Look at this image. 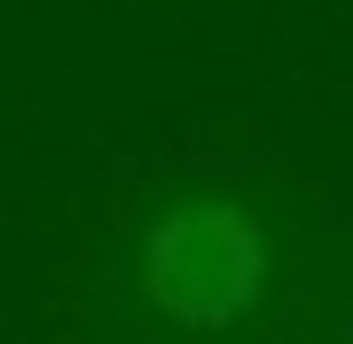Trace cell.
<instances>
[{
	"mask_svg": "<svg viewBox=\"0 0 353 344\" xmlns=\"http://www.w3.org/2000/svg\"><path fill=\"white\" fill-rule=\"evenodd\" d=\"M138 292L181 336H224L268 301V233L233 198H190L138 241Z\"/></svg>",
	"mask_w": 353,
	"mask_h": 344,
	"instance_id": "6da1fadb",
	"label": "cell"
}]
</instances>
